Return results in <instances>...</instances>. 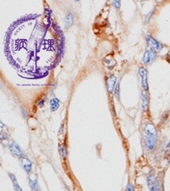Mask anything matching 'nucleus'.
Segmentation results:
<instances>
[{"label":"nucleus","instance_id":"obj_4","mask_svg":"<svg viewBox=\"0 0 170 191\" xmlns=\"http://www.w3.org/2000/svg\"><path fill=\"white\" fill-rule=\"evenodd\" d=\"M8 148H9V150H10V152L12 153L14 156L18 157L19 158H22V157H25L24 151L19 147V145H18L16 142H15L14 140L10 141V143H9V145H8Z\"/></svg>","mask_w":170,"mask_h":191},{"label":"nucleus","instance_id":"obj_6","mask_svg":"<svg viewBox=\"0 0 170 191\" xmlns=\"http://www.w3.org/2000/svg\"><path fill=\"white\" fill-rule=\"evenodd\" d=\"M139 76L141 78V84H142V88L144 91H147L148 90V83H147V70L141 66L139 68Z\"/></svg>","mask_w":170,"mask_h":191},{"label":"nucleus","instance_id":"obj_14","mask_svg":"<svg viewBox=\"0 0 170 191\" xmlns=\"http://www.w3.org/2000/svg\"><path fill=\"white\" fill-rule=\"evenodd\" d=\"M114 93H115V97L117 100H119V96H120V84L119 82L117 83L116 88L114 89Z\"/></svg>","mask_w":170,"mask_h":191},{"label":"nucleus","instance_id":"obj_7","mask_svg":"<svg viewBox=\"0 0 170 191\" xmlns=\"http://www.w3.org/2000/svg\"><path fill=\"white\" fill-rule=\"evenodd\" d=\"M117 85V78L115 75H109L107 80V91L109 93H112L114 91L115 88Z\"/></svg>","mask_w":170,"mask_h":191},{"label":"nucleus","instance_id":"obj_13","mask_svg":"<svg viewBox=\"0 0 170 191\" xmlns=\"http://www.w3.org/2000/svg\"><path fill=\"white\" fill-rule=\"evenodd\" d=\"M59 153L61 157L65 159L68 156V150H67V146H65V143H62V144L59 145Z\"/></svg>","mask_w":170,"mask_h":191},{"label":"nucleus","instance_id":"obj_11","mask_svg":"<svg viewBox=\"0 0 170 191\" xmlns=\"http://www.w3.org/2000/svg\"><path fill=\"white\" fill-rule=\"evenodd\" d=\"M9 177H10V179L12 180L15 191H22V188L20 187V186L18 185V183H17V179H16V176L14 174H12V173H9Z\"/></svg>","mask_w":170,"mask_h":191},{"label":"nucleus","instance_id":"obj_19","mask_svg":"<svg viewBox=\"0 0 170 191\" xmlns=\"http://www.w3.org/2000/svg\"><path fill=\"white\" fill-rule=\"evenodd\" d=\"M152 13H153V12H150V13H149V14H148V15L147 16V20H146V23H147V22H148L149 18H150V16L152 15Z\"/></svg>","mask_w":170,"mask_h":191},{"label":"nucleus","instance_id":"obj_18","mask_svg":"<svg viewBox=\"0 0 170 191\" xmlns=\"http://www.w3.org/2000/svg\"><path fill=\"white\" fill-rule=\"evenodd\" d=\"M44 103H45V99L43 98V99H41V100L38 102V107H42L43 105H44Z\"/></svg>","mask_w":170,"mask_h":191},{"label":"nucleus","instance_id":"obj_8","mask_svg":"<svg viewBox=\"0 0 170 191\" xmlns=\"http://www.w3.org/2000/svg\"><path fill=\"white\" fill-rule=\"evenodd\" d=\"M19 159H20L21 166L23 167L25 171L26 172L27 174H29L31 172V169H32V162H31V160L28 159L26 157H22Z\"/></svg>","mask_w":170,"mask_h":191},{"label":"nucleus","instance_id":"obj_17","mask_svg":"<svg viewBox=\"0 0 170 191\" xmlns=\"http://www.w3.org/2000/svg\"><path fill=\"white\" fill-rule=\"evenodd\" d=\"M113 6L116 8H119L121 6V1H119V0H117V1H113Z\"/></svg>","mask_w":170,"mask_h":191},{"label":"nucleus","instance_id":"obj_5","mask_svg":"<svg viewBox=\"0 0 170 191\" xmlns=\"http://www.w3.org/2000/svg\"><path fill=\"white\" fill-rule=\"evenodd\" d=\"M156 58V52H155L154 50L148 48L144 53L143 58H142V62L144 64H146V65H148L150 63H152Z\"/></svg>","mask_w":170,"mask_h":191},{"label":"nucleus","instance_id":"obj_10","mask_svg":"<svg viewBox=\"0 0 170 191\" xmlns=\"http://www.w3.org/2000/svg\"><path fill=\"white\" fill-rule=\"evenodd\" d=\"M74 24V15L72 13H68L65 18V27L68 29Z\"/></svg>","mask_w":170,"mask_h":191},{"label":"nucleus","instance_id":"obj_2","mask_svg":"<svg viewBox=\"0 0 170 191\" xmlns=\"http://www.w3.org/2000/svg\"><path fill=\"white\" fill-rule=\"evenodd\" d=\"M147 186L150 191H162V185L156 178L154 172H151L147 176Z\"/></svg>","mask_w":170,"mask_h":191},{"label":"nucleus","instance_id":"obj_9","mask_svg":"<svg viewBox=\"0 0 170 191\" xmlns=\"http://www.w3.org/2000/svg\"><path fill=\"white\" fill-rule=\"evenodd\" d=\"M141 99H142V109L143 111H147L149 106V97H148V94L147 93V91H144V90L142 91Z\"/></svg>","mask_w":170,"mask_h":191},{"label":"nucleus","instance_id":"obj_12","mask_svg":"<svg viewBox=\"0 0 170 191\" xmlns=\"http://www.w3.org/2000/svg\"><path fill=\"white\" fill-rule=\"evenodd\" d=\"M60 107V101L58 98H53L50 101V109L51 111H55L56 109H58Z\"/></svg>","mask_w":170,"mask_h":191},{"label":"nucleus","instance_id":"obj_16","mask_svg":"<svg viewBox=\"0 0 170 191\" xmlns=\"http://www.w3.org/2000/svg\"><path fill=\"white\" fill-rule=\"evenodd\" d=\"M126 191H134V185L132 183H129L127 187V189Z\"/></svg>","mask_w":170,"mask_h":191},{"label":"nucleus","instance_id":"obj_1","mask_svg":"<svg viewBox=\"0 0 170 191\" xmlns=\"http://www.w3.org/2000/svg\"><path fill=\"white\" fill-rule=\"evenodd\" d=\"M145 131V145L148 150H154L157 142L156 128L153 124L148 123L144 128Z\"/></svg>","mask_w":170,"mask_h":191},{"label":"nucleus","instance_id":"obj_15","mask_svg":"<svg viewBox=\"0 0 170 191\" xmlns=\"http://www.w3.org/2000/svg\"><path fill=\"white\" fill-rule=\"evenodd\" d=\"M29 183H30V186H31V187H32V190L33 191H36L37 190V180H36V178H35L34 180H32V179H29Z\"/></svg>","mask_w":170,"mask_h":191},{"label":"nucleus","instance_id":"obj_3","mask_svg":"<svg viewBox=\"0 0 170 191\" xmlns=\"http://www.w3.org/2000/svg\"><path fill=\"white\" fill-rule=\"evenodd\" d=\"M146 40H147V43L149 46L150 49L154 50L155 52H160L163 48V45L158 42L157 40H156L153 36H151L149 35H147L146 36Z\"/></svg>","mask_w":170,"mask_h":191}]
</instances>
